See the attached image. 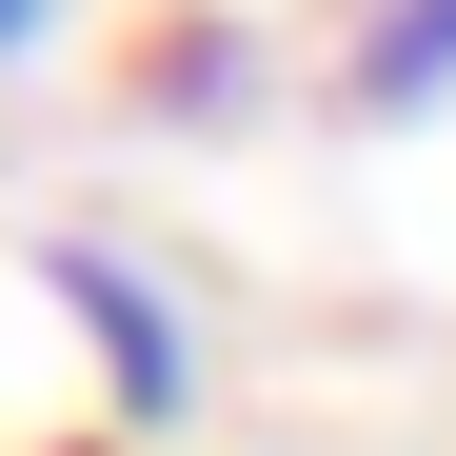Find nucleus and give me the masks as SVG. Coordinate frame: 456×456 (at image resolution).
<instances>
[{"mask_svg":"<svg viewBox=\"0 0 456 456\" xmlns=\"http://www.w3.org/2000/svg\"><path fill=\"white\" fill-rule=\"evenodd\" d=\"M40 297L80 318V357H100V417H119V436H179V417H199V318H179V297L139 278L119 239H40Z\"/></svg>","mask_w":456,"mask_h":456,"instance_id":"nucleus-1","label":"nucleus"},{"mask_svg":"<svg viewBox=\"0 0 456 456\" xmlns=\"http://www.w3.org/2000/svg\"><path fill=\"white\" fill-rule=\"evenodd\" d=\"M456 100V0H357V40H338V119H436Z\"/></svg>","mask_w":456,"mask_h":456,"instance_id":"nucleus-2","label":"nucleus"},{"mask_svg":"<svg viewBox=\"0 0 456 456\" xmlns=\"http://www.w3.org/2000/svg\"><path fill=\"white\" fill-rule=\"evenodd\" d=\"M40 40H60V0H0V60H40Z\"/></svg>","mask_w":456,"mask_h":456,"instance_id":"nucleus-3","label":"nucleus"}]
</instances>
